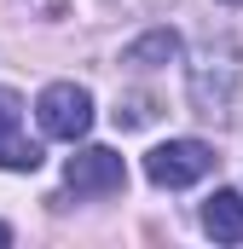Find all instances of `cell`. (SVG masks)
Masks as SVG:
<instances>
[{"mask_svg": "<svg viewBox=\"0 0 243 249\" xmlns=\"http://www.w3.org/2000/svg\"><path fill=\"white\" fill-rule=\"evenodd\" d=\"M0 168H6V174H35V168H41V145H35V139H17V133L0 139Z\"/></svg>", "mask_w": 243, "mask_h": 249, "instance_id": "7", "label": "cell"}, {"mask_svg": "<svg viewBox=\"0 0 243 249\" xmlns=\"http://www.w3.org/2000/svg\"><path fill=\"white\" fill-rule=\"evenodd\" d=\"M23 122V93L17 87H0V139H12Z\"/></svg>", "mask_w": 243, "mask_h": 249, "instance_id": "9", "label": "cell"}, {"mask_svg": "<svg viewBox=\"0 0 243 249\" xmlns=\"http://www.w3.org/2000/svg\"><path fill=\"white\" fill-rule=\"evenodd\" d=\"M156 116V99L151 93H127V99H116V127H145Z\"/></svg>", "mask_w": 243, "mask_h": 249, "instance_id": "8", "label": "cell"}, {"mask_svg": "<svg viewBox=\"0 0 243 249\" xmlns=\"http://www.w3.org/2000/svg\"><path fill=\"white\" fill-rule=\"evenodd\" d=\"M64 186L75 191V197H110V191L127 186V162H122V151H110V145H81L64 162Z\"/></svg>", "mask_w": 243, "mask_h": 249, "instance_id": "4", "label": "cell"}, {"mask_svg": "<svg viewBox=\"0 0 243 249\" xmlns=\"http://www.w3.org/2000/svg\"><path fill=\"white\" fill-rule=\"evenodd\" d=\"M6 244H12V226H6V220H0V249H6Z\"/></svg>", "mask_w": 243, "mask_h": 249, "instance_id": "10", "label": "cell"}, {"mask_svg": "<svg viewBox=\"0 0 243 249\" xmlns=\"http://www.w3.org/2000/svg\"><path fill=\"white\" fill-rule=\"evenodd\" d=\"M220 6H243V0H220Z\"/></svg>", "mask_w": 243, "mask_h": 249, "instance_id": "11", "label": "cell"}, {"mask_svg": "<svg viewBox=\"0 0 243 249\" xmlns=\"http://www.w3.org/2000/svg\"><path fill=\"white\" fill-rule=\"evenodd\" d=\"M180 58V35L174 29H145L139 41H127L122 47V64L127 70H162V64Z\"/></svg>", "mask_w": 243, "mask_h": 249, "instance_id": "6", "label": "cell"}, {"mask_svg": "<svg viewBox=\"0 0 243 249\" xmlns=\"http://www.w3.org/2000/svg\"><path fill=\"white\" fill-rule=\"evenodd\" d=\"M203 232H208L214 244H243V191L220 186L203 203Z\"/></svg>", "mask_w": 243, "mask_h": 249, "instance_id": "5", "label": "cell"}, {"mask_svg": "<svg viewBox=\"0 0 243 249\" xmlns=\"http://www.w3.org/2000/svg\"><path fill=\"white\" fill-rule=\"evenodd\" d=\"M35 122H41L47 139L75 145V139L93 127V93H87L81 81H52V87H41V99H35Z\"/></svg>", "mask_w": 243, "mask_h": 249, "instance_id": "3", "label": "cell"}, {"mask_svg": "<svg viewBox=\"0 0 243 249\" xmlns=\"http://www.w3.org/2000/svg\"><path fill=\"white\" fill-rule=\"evenodd\" d=\"M185 99L203 122H232V105H238V47L232 41H203L191 53Z\"/></svg>", "mask_w": 243, "mask_h": 249, "instance_id": "1", "label": "cell"}, {"mask_svg": "<svg viewBox=\"0 0 243 249\" xmlns=\"http://www.w3.org/2000/svg\"><path fill=\"white\" fill-rule=\"evenodd\" d=\"M214 162H220V157H214V145H203V139H162V145L145 151V180L156 191H185V186H197Z\"/></svg>", "mask_w": 243, "mask_h": 249, "instance_id": "2", "label": "cell"}]
</instances>
